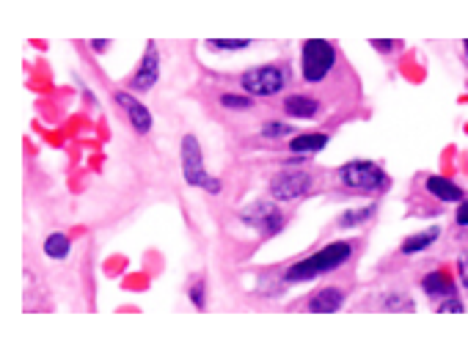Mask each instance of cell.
<instances>
[{
	"label": "cell",
	"instance_id": "cell-26",
	"mask_svg": "<svg viewBox=\"0 0 468 352\" xmlns=\"http://www.w3.org/2000/svg\"><path fill=\"white\" fill-rule=\"evenodd\" d=\"M457 223H460V226H468V201H463L460 209H457Z\"/></svg>",
	"mask_w": 468,
	"mask_h": 352
},
{
	"label": "cell",
	"instance_id": "cell-27",
	"mask_svg": "<svg viewBox=\"0 0 468 352\" xmlns=\"http://www.w3.org/2000/svg\"><path fill=\"white\" fill-rule=\"evenodd\" d=\"M107 44H110L107 39H94V42H91V47H94V50H105Z\"/></svg>",
	"mask_w": 468,
	"mask_h": 352
},
{
	"label": "cell",
	"instance_id": "cell-24",
	"mask_svg": "<svg viewBox=\"0 0 468 352\" xmlns=\"http://www.w3.org/2000/svg\"><path fill=\"white\" fill-rule=\"evenodd\" d=\"M457 267H460V278H463V284L468 287V253H463V256H460Z\"/></svg>",
	"mask_w": 468,
	"mask_h": 352
},
{
	"label": "cell",
	"instance_id": "cell-11",
	"mask_svg": "<svg viewBox=\"0 0 468 352\" xmlns=\"http://www.w3.org/2000/svg\"><path fill=\"white\" fill-rule=\"evenodd\" d=\"M284 113L292 116V119H314L319 113V102L317 100H312V97H298V94H292V97L284 100Z\"/></svg>",
	"mask_w": 468,
	"mask_h": 352
},
{
	"label": "cell",
	"instance_id": "cell-10",
	"mask_svg": "<svg viewBox=\"0 0 468 352\" xmlns=\"http://www.w3.org/2000/svg\"><path fill=\"white\" fill-rule=\"evenodd\" d=\"M341 303H344V294L339 289H322L317 292L312 300H309V311L312 314H336L341 309Z\"/></svg>",
	"mask_w": 468,
	"mask_h": 352
},
{
	"label": "cell",
	"instance_id": "cell-21",
	"mask_svg": "<svg viewBox=\"0 0 468 352\" xmlns=\"http://www.w3.org/2000/svg\"><path fill=\"white\" fill-rule=\"evenodd\" d=\"M191 300L193 306L198 311H204V306H207V289H204V281H196L191 287Z\"/></svg>",
	"mask_w": 468,
	"mask_h": 352
},
{
	"label": "cell",
	"instance_id": "cell-12",
	"mask_svg": "<svg viewBox=\"0 0 468 352\" xmlns=\"http://www.w3.org/2000/svg\"><path fill=\"white\" fill-rule=\"evenodd\" d=\"M422 287L430 297H452L454 294V281H452V275L444 272V270H435V272H430L425 281H422Z\"/></svg>",
	"mask_w": 468,
	"mask_h": 352
},
{
	"label": "cell",
	"instance_id": "cell-5",
	"mask_svg": "<svg viewBox=\"0 0 468 352\" xmlns=\"http://www.w3.org/2000/svg\"><path fill=\"white\" fill-rule=\"evenodd\" d=\"M240 218H243L245 226L259 228L265 237H273V234H278V231L284 228V215H281L270 201H256V204H251L248 209H243Z\"/></svg>",
	"mask_w": 468,
	"mask_h": 352
},
{
	"label": "cell",
	"instance_id": "cell-23",
	"mask_svg": "<svg viewBox=\"0 0 468 352\" xmlns=\"http://www.w3.org/2000/svg\"><path fill=\"white\" fill-rule=\"evenodd\" d=\"M441 314H447V311H452V314H463V303H460V300H454V297H449V300H444V306H441Z\"/></svg>",
	"mask_w": 468,
	"mask_h": 352
},
{
	"label": "cell",
	"instance_id": "cell-17",
	"mask_svg": "<svg viewBox=\"0 0 468 352\" xmlns=\"http://www.w3.org/2000/svg\"><path fill=\"white\" fill-rule=\"evenodd\" d=\"M375 212L378 207H361V209H350V212H344L339 220L341 228H353V226H361L366 220H372L375 218Z\"/></svg>",
	"mask_w": 468,
	"mask_h": 352
},
{
	"label": "cell",
	"instance_id": "cell-22",
	"mask_svg": "<svg viewBox=\"0 0 468 352\" xmlns=\"http://www.w3.org/2000/svg\"><path fill=\"white\" fill-rule=\"evenodd\" d=\"M385 309L388 311H413V303L408 297H391L385 300Z\"/></svg>",
	"mask_w": 468,
	"mask_h": 352
},
{
	"label": "cell",
	"instance_id": "cell-13",
	"mask_svg": "<svg viewBox=\"0 0 468 352\" xmlns=\"http://www.w3.org/2000/svg\"><path fill=\"white\" fill-rule=\"evenodd\" d=\"M328 146V135H322V132H309V135H295L292 141H289V149L295 151V154H317Z\"/></svg>",
	"mask_w": 468,
	"mask_h": 352
},
{
	"label": "cell",
	"instance_id": "cell-1",
	"mask_svg": "<svg viewBox=\"0 0 468 352\" xmlns=\"http://www.w3.org/2000/svg\"><path fill=\"white\" fill-rule=\"evenodd\" d=\"M350 253H353V248L347 242H331L328 248L317 250V253L300 259L298 265H292V267L284 272V278L287 281H312V278H319V275H325L331 270L341 267L350 259Z\"/></svg>",
	"mask_w": 468,
	"mask_h": 352
},
{
	"label": "cell",
	"instance_id": "cell-18",
	"mask_svg": "<svg viewBox=\"0 0 468 352\" xmlns=\"http://www.w3.org/2000/svg\"><path fill=\"white\" fill-rule=\"evenodd\" d=\"M289 132H295L289 124H281V122H267V124H262L259 129V135L262 138H267V141H278V138H287Z\"/></svg>",
	"mask_w": 468,
	"mask_h": 352
},
{
	"label": "cell",
	"instance_id": "cell-3",
	"mask_svg": "<svg viewBox=\"0 0 468 352\" xmlns=\"http://www.w3.org/2000/svg\"><path fill=\"white\" fill-rule=\"evenodd\" d=\"M339 179L353 190H383L388 185V176L381 166L366 163V160H353L339 168Z\"/></svg>",
	"mask_w": 468,
	"mask_h": 352
},
{
	"label": "cell",
	"instance_id": "cell-14",
	"mask_svg": "<svg viewBox=\"0 0 468 352\" xmlns=\"http://www.w3.org/2000/svg\"><path fill=\"white\" fill-rule=\"evenodd\" d=\"M427 190H430L435 198H441V201H460V198H463V190L454 185V182L444 179V176H430V179H427Z\"/></svg>",
	"mask_w": 468,
	"mask_h": 352
},
{
	"label": "cell",
	"instance_id": "cell-20",
	"mask_svg": "<svg viewBox=\"0 0 468 352\" xmlns=\"http://www.w3.org/2000/svg\"><path fill=\"white\" fill-rule=\"evenodd\" d=\"M210 47L213 50H245L248 47V39H210Z\"/></svg>",
	"mask_w": 468,
	"mask_h": 352
},
{
	"label": "cell",
	"instance_id": "cell-15",
	"mask_svg": "<svg viewBox=\"0 0 468 352\" xmlns=\"http://www.w3.org/2000/svg\"><path fill=\"white\" fill-rule=\"evenodd\" d=\"M441 237V228L438 226H430L419 234H410L408 240L403 242V253H419V250H427L435 240Z\"/></svg>",
	"mask_w": 468,
	"mask_h": 352
},
{
	"label": "cell",
	"instance_id": "cell-8",
	"mask_svg": "<svg viewBox=\"0 0 468 352\" xmlns=\"http://www.w3.org/2000/svg\"><path fill=\"white\" fill-rule=\"evenodd\" d=\"M157 78H160V55H157L154 42H149L144 61H141V66H138L135 78L129 80V88H132V91H149L151 85L157 83Z\"/></svg>",
	"mask_w": 468,
	"mask_h": 352
},
{
	"label": "cell",
	"instance_id": "cell-19",
	"mask_svg": "<svg viewBox=\"0 0 468 352\" xmlns=\"http://www.w3.org/2000/svg\"><path fill=\"white\" fill-rule=\"evenodd\" d=\"M220 107H226V110H251V105H254V100L245 94V97H237V94H223L220 100Z\"/></svg>",
	"mask_w": 468,
	"mask_h": 352
},
{
	"label": "cell",
	"instance_id": "cell-2",
	"mask_svg": "<svg viewBox=\"0 0 468 352\" xmlns=\"http://www.w3.org/2000/svg\"><path fill=\"white\" fill-rule=\"evenodd\" d=\"M336 61V50L334 44L325 39H309L303 44V78L306 83H319Z\"/></svg>",
	"mask_w": 468,
	"mask_h": 352
},
{
	"label": "cell",
	"instance_id": "cell-28",
	"mask_svg": "<svg viewBox=\"0 0 468 352\" xmlns=\"http://www.w3.org/2000/svg\"><path fill=\"white\" fill-rule=\"evenodd\" d=\"M463 44H466V53H468V39H466V42H463Z\"/></svg>",
	"mask_w": 468,
	"mask_h": 352
},
{
	"label": "cell",
	"instance_id": "cell-6",
	"mask_svg": "<svg viewBox=\"0 0 468 352\" xmlns=\"http://www.w3.org/2000/svg\"><path fill=\"white\" fill-rule=\"evenodd\" d=\"M312 190V176L306 171H281L270 182V196L278 201H295Z\"/></svg>",
	"mask_w": 468,
	"mask_h": 352
},
{
	"label": "cell",
	"instance_id": "cell-9",
	"mask_svg": "<svg viewBox=\"0 0 468 352\" xmlns=\"http://www.w3.org/2000/svg\"><path fill=\"white\" fill-rule=\"evenodd\" d=\"M116 102L124 107V113H127L129 124H132V129L135 132H141V135H147L151 129V113L147 110V105L138 102L132 94H124V91H119L116 94Z\"/></svg>",
	"mask_w": 468,
	"mask_h": 352
},
{
	"label": "cell",
	"instance_id": "cell-25",
	"mask_svg": "<svg viewBox=\"0 0 468 352\" xmlns=\"http://www.w3.org/2000/svg\"><path fill=\"white\" fill-rule=\"evenodd\" d=\"M369 44H375V50H383V53H388V50H391L397 42H391V39H372Z\"/></svg>",
	"mask_w": 468,
	"mask_h": 352
},
{
	"label": "cell",
	"instance_id": "cell-4",
	"mask_svg": "<svg viewBox=\"0 0 468 352\" xmlns=\"http://www.w3.org/2000/svg\"><path fill=\"white\" fill-rule=\"evenodd\" d=\"M284 83H287V75L281 66H256L240 78V85L245 88L248 97H273L284 88Z\"/></svg>",
	"mask_w": 468,
	"mask_h": 352
},
{
	"label": "cell",
	"instance_id": "cell-16",
	"mask_svg": "<svg viewBox=\"0 0 468 352\" xmlns=\"http://www.w3.org/2000/svg\"><path fill=\"white\" fill-rule=\"evenodd\" d=\"M69 248H72V242H69L66 234H50V237L44 240V253H47L50 259H66V256H69Z\"/></svg>",
	"mask_w": 468,
	"mask_h": 352
},
{
	"label": "cell",
	"instance_id": "cell-7",
	"mask_svg": "<svg viewBox=\"0 0 468 352\" xmlns=\"http://www.w3.org/2000/svg\"><path fill=\"white\" fill-rule=\"evenodd\" d=\"M182 174H185V182L193 187H204V182L210 179V174L204 171V154L196 135L182 138Z\"/></svg>",
	"mask_w": 468,
	"mask_h": 352
}]
</instances>
